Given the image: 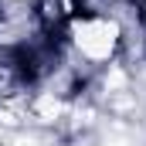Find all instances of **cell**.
<instances>
[{
  "mask_svg": "<svg viewBox=\"0 0 146 146\" xmlns=\"http://www.w3.org/2000/svg\"><path fill=\"white\" fill-rule=\"evenodd\" d=\"M122 24L109 14H82L68 24V48H75L88 65H109L126 41Z\"/></svg>",
  "mask_w": 146,
  "mask_h": 146,
  "instance_id": "obj_1",
  "label": "cell"
},
{
  "mask_svg": "<svg viewBox=\"0 0 146 146\" xmlns=\"http://www.w3.org/2000/svg\"><path fill=\"white\" fill-rule=\"evenodd\" d=\"M3 146H41V136H27V133H17L10 143H3Z\"/></svg>",
  "mask_w": 146,
  "mask_h": 146,
  "instance_id": "obj_2",
  "label": "cell"
},
{
  "mask_svg": "<svg viewBox=\"0 0 146 146\" xmlns=\"http://www.w3.org/2000/svg\"><path fill=\"white\" fill-rule=\"evenodd\" d=\"M24 3H27V0H24Z\"/></svg>",
  "mask_w": 146,
  "mask_h": 146,
  "instance_id": "obj_3",
  "label": "cell"
}]
</instances>
